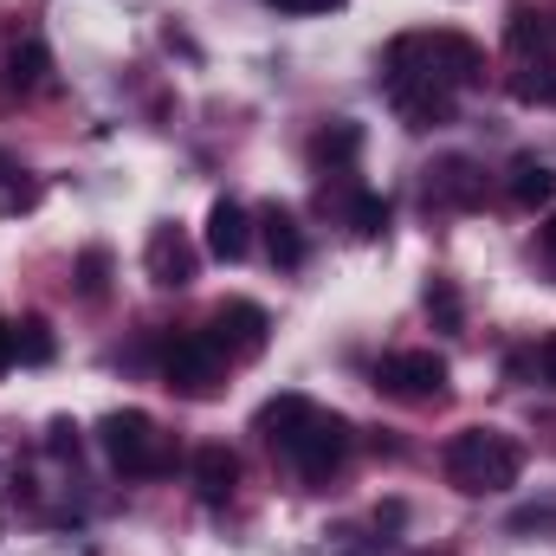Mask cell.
I'll list each match as a JSON object with an SVG mask.
<instances>
[{
  "instance_id": "15",
  "label": "cell",
  "mask_w": 556,
  "mask_h": 556,
  "mask_svg": "<svg viewBox=\"0 0 556 556\" xmlns=\"http://www.w3.org/2000/svg\"><path fill=\"white\" fill-rule=\"evenodd\" d=\"M505 188H511V201H518V207H551V201H556V168H551V162H538V155H518Z\"/></svg>"
},
{
  "instance_id": "3",
  "label": "cell",
  "mask_w": 556,
  "mask_h": 556,
  "mask_svg": "<svg viewBox=\"0 0 556 556\" xmlns=\"http://www.w3.org/2000/svg\"><path fill=\"white\" fill-rule=\"evenodd\" d=\"M350 440H356V433H350V420H343V415L311 408V415H304V427L285 440V459H291V466L317 485V479H330V472L350 459Z\"/></svg>"
},
{
  "instance_id": "1",
  "label": "cell",
  "mask_w": 556,
  "mask_h": 556,
  "mask_svg": "<svg viewBox=\"0 0 556 556\" xmlns=\"http://www.w3.org/2000/svg\"><path fill=\"white\" fill-rule=\"evenodd\" d=\"M440 466H446V479L459 485V492H511L518 485V472H525V446L511 440V433H498V427H459L453 440H446V453H440Z\"/></svg>"
},
{
  "instance_id": "25",
  "label": "cell",
  "mask_w": 556,
  "mask_h": 556,
  "mask_svg": "<svg viewBox=\"0 0 556 556\" xmlns=\"http://www.w3.org/2000/svg\"><path fill=\"white\" fill-rule=\"evenodd\" d=\"M278 13H330V7H343V0H266Z\"/></svg>"
},
{
  "instance_id": "26",
  "label": "cell",
  "mask_w": 556,
  "mask_h": 556,
  "mask_svg": "<svg viewBox=\"0 0 556 556\" xmlns=\"http://www.w3.org/2000/svg\"><path fill=\"white\" fill-rule=\"evenodd\" d=\"M538 369H544V382L556 389V330L544 337V343H538Z\"/></svg>"
},
{
  "instance_id": "30",
  "label": "cell",
  "mask_w": 556,
  "mask_h": 556,
  "mask_svg": "<svg viewBox=\"0 0 556 556\" xmlns=\"http://www.w3.org/2000/svg\"><path fill=\"white\" fill-rule=\"evenodd\" d=\"M551 33H556V26H551Z\"/></svg>"
},
{
  "instance_id": "12",
  "label": "cell",
  "mask_w": 556,
  "mask_h": 556,
  "mask_svg": "<svg viewBox=\"0 0 556 556\" xmlns=\"http://www.w3.org/2000/svg\"><path fill=\"white\" fill-rule=\"evenodd\" d=\"M260 233H266V253H273V266L278 273H298V266H304V253H311V247H304V227H298V220H291V207H266V214H260Z\"/></svg>"
},
{
  "instance_id": "29",
  "label": "cell",
  "mask_w": 556,
  "mask_h": 556,
  "mask_svg": "<svg viewBox=\"0 0 556 556\" xmlns=\"http://www.w3.org/2000/svg\"><path fill=\"white\" fill-rule=\"evenodd\" d=\"M420 556H433V551H420Z\"/></svg>"
},
{
  "instance_id": "24",
  "label": "cell",
  "mask_w": 556,
  "mask_h": 556,
  "mask_svg": "<svg viewBox=\"0 0 556 556\" xmlns=\"http://www.w3.org/2000/svg\"><path fill=\"white\" fill-rule=\"evenodd\" d=\"M46 446H52L59 459H78V427H72V420H52V440H46Z\"/></svg>"
},
{
  "instance_id": "2",
  "label": "cell",
  "mask_w": 556,
  "mask_h": 556,
  "mask_svg": "<svg viewBox=\"0 0 556 556\" xmlns=\"http://www.w3.org/2000/svg\"><path fill=\"white\" fill-rule=\"evenodd\" d=\"M98 446H104V459H111L124 479H155V472H168V466H175V453H168L162 427L142 415V408H117V415L98 420Z\"/></svg>"
},
{
  "instance_id": "23",
  "label": "cell",
  "mask_w": 556,
  "mask_h": 556,
  "mask_svg": "<svg viewBox=\"0 0 556 556\" xmlns=\"http://www.w3.org/2000/svg\"><path fill=\"white\" fill-rule=\"evenodd\" d=\"M26 207H39V181H13V188H0V214H26Z\"/></svg>"
},
{
  "instance_id": "8",
  "label": "cell",
  "mask_w": 556,
  "mask_h": 556,
  "mask_svg": "<svg viewBox=\"0 0 556 556\" xmlns=\"http://www.w3.org/2000/svg\"><path fill=\"white\" fill-rule=\"evenodd\" d=\"M427 59L440 72V85H453V91H466V85L485 78V46L466 39V33H427Z\"/></svg>"
},
{
  "instance_id": "13",
  "label": "cell",
  "mask_w": 556,
  "mask_h": 556,
  "mask_svg": "<svg viewBox=\"0 0 556 556\" xmlns=\"http://www.w3.org/2000/svg\"><path fill=\"white\" fill-rule=\"evenodd\" d=\"M233 485H240V459H233L227 446H201V453H194V492H201L207 505H227Z\"/></svg>"
},
{
  "instance_id": "27",
  "label": "cell",
  "mask_w": 556,
  "mask_h": 556,
  "mask_svg": "<svg viewBox=\"0 0 556 556\" xmlns=\"http://www.w3.org/2000/svg\"><path fill=\"white\" fill-rule=\"evenodd\" d=\"M13 356H20V350H13V324L0 317V369H13Z\"/></svg>"
},
{
  "instance_id": "20",
  "label": "cell",
  "mask_w": 556,
  "mask_h": 556,
  "mask_svg": "<svg viewBox=\"0 0 556 556\" xmlns=\"http://www.w3.org/2000/svg\"><path fill=\"white\" fill-rule=\"evenodd\" d=\"M13 350H20L26 363H52V324H46V317L13 324Z\"/></svg>"
},
{
  "instance_id": "4",
  "label": "cell",
  "mask_w": 556,
  "mask_h": 556,
  "mask_svg": "<svg viewBox=\"0 0 556 556\" xmlns=\"http://www.w3.org/2000/svg\"><path fill=\"white\" fill-rule=\"evenodd\" d=\"M220 369H227V350H220L207 330H188V337H175V343H168V356H162V382H168L175 395H188V402L214 395Z\"/></svg>"
},
{
  "instance_id": "7",
  "label": "cell",
  "mask_w": 556,
  "mask_h": 556,
  "mask_svg": "<svg viewBox=\"0 0 556 556\" xmlns=\"http://www.w3.org/2000/svg\"><path fill=\"white\" fill-rule=\"evenodd\" d=\"M227 356H260L266 350V337H273V317L253 304V298H233V304H220L214 311V330H207Z\"/></svg>"
},
{
  "instance_id": "21",
  "label": "cell",
  "mask_w": 556,
  "mask_h": 556,
  "mask_svg": "<svg viewBox=\"0 0 556 556\" xmlns=\"http://www.w3.org/2000/svg\"><path fill=\"white\" fill-rule=\"evenodd\" d=\"M104 291H111V253H104V247H91V253L78 260V298H91V304H98Z\"/></svg>"
},
{
  "instance_id": "22",
  "label": "cell",
  "mask_w": 556,
  "mask_h": 556,
  "mask_svg": "<svg viewBox=\"0 0 556 556\" xmlns=\"http://www.w3.org/2000/svg\"><path fill=\"white\" fill-rule=\"evenodd\" d=\"M511 91H518L525 104H556V72H551V65H531V72H518V78H511Z\"/></svg>"
},
{
  "instance_id": "16",
  "label": "cell",
  "mask_w": 556,
  "mask_h": 556,
  "mask_svg": "<svg viewBox=\"0 0 556 556\" xmlns=\"http://www.w3.org/2000/svg\"><path fill=\"white\" fill-rule=\"evenodd\" d=\"M311 408H317L311 395H278V402H266V408H260V420H253V427H260L278 453H285V440L304 427V415H311Z\"/></svg>"
},
{
  "instance_id": "5",
  "label": "cell",
  "mask_w": 556,
  "mask_h": 556,
  "mask_svg": "<svg viewBox=\"0 0 556 556\" xmlns=\"http://www.w3.org/2000/svg\"><path fill=\"white\" fill-rule=\"evenodd\" d=\"M376 389L395 402H440L446 395V356L433 350H395L376 363Z\"/></svg>"
},
{
  "instance_id": "19",
  "label": "cell",
  "mask_w": 556,
  "mask_h": 556,
  "mask_svg": "<svg viewBox=\"0 0 556 556\" xmlns=\"http://www.w3.org/2000/svg\"><path fill=\"white\" fill-rule=\"evenodd\" d=\"M551 39V26H544V13L538 7H511V26H505V46L518 52V59H531L538 46Z\"/></svg>"
},
{
  "instance_id": "10",
  "label": "cell",
  "mask_w": 556,
  "mask_h": 556,
  "mask_svg": "<svg viewBox=\"0 0 556 556\" xmlns=\"http://www.w3.org/2000/svg\"><path fill=\"white\" fill-rule=\"evenodd\" d=\"M46 78H52L46 39H20V46L7 52V72H0V98H7V104H13V98H33V91H46Z\"/></svg>"
},
{
  "instance_id": "17",
  "label": "cell",
  "mask_w": 556,
  "mask_h": 556,
  "mask_svg": "<svg viewBox=\"0 0 556 556\" xmlns=\"http://www.w3.org/2000/svg\"><path fill=\"white\" fill-rule=\"evenodd\" d=\"M420 304H427V317H433V330H459L466 324V298H459V285L446 273L427 278V291H420Z\"/></svg>"
},
{
  "instance_id": "14",
  "label": "cell",
  "mask_w": 556,
  "mask_h": 556,
  "mask_svg": "<svg viewBox=\"0 0 556 556\" xmlns=\"http://www.w3.org/2000/svg\"><path fill=\"white\" fill-rule=\"evenodd\" d=\"M356 155H363V124H350V117H337L330 130H317V142H311V162L330 168V175H350Z\"/></svg>"
},
{
  "instance_id": "9",
  "label": "cell",
  "mask_w": 556,
  "mask_h": 556,
  "mask_svg": "<svg viewBox=\"0 0 556 556\" xmlns=\"http://www.w3.org/2000/svg\"><path fill=\"white\" fill-rule=\"evenodd\" d=\"M427 201L433 207H479L485 201V168L472 155H446L427 168Z\"/></svg>"
},
{
  "instance_id": "28",
  "label": "cell",
  "mask_w": 556,
  "mask_h": 556,
  "mask_svg": "<svg viewBox=\"0 0 556 556\" xmlns=\"http://www.w3.org/2000/svg\"><path fill=\"white\" fill-rule=\"evenodd\" d=\"M544 260L556 266V214H551V227H544Z\"/></svg>"
},
{
  "instance_id": "11",
  "label": "cell",
  "mask_w": 556,
  "mask_h": 556,
  "mask_svg": "<svg viewBox=\"0 0 556 556\" xmlns=\"http://www.w3.org/2000/svg\"><path fill=\"white\" fill-rule=\"evenodd\" d=\"M207 253L214 260H247L253 253V214L240 201H227V194L207 207Z\"/></svg>"
},
{
  "instance_id": "18",
  "label": "cell",
  "mask_w": 556,
  "mask_h": 556,
  "mask_svg": "<svg viewBox=\"0 0 556 556\" xmlns=\"http://www.w3.org/2000/svg\"><path fill=\"white\" fill-rule=\"evenodd\" d=\"M350 233H356V240H382V233H389V201L369 194V188H356V194H350Z\"/></svg>"
},
{
  "instance_id": "6",
  "label": "cell",
  "mask_w": 556,
  "mask_h": 556,
  "mask_svg": "<svg viewBox=\"0 0 556 556\" xmlns=\"http://www.w3.org/2000/svg\"><path fill=\"white\" fill-rule=\"evenodd\" d=\"M142 273L155 278L162 291H181V285H194V273H201V253H194V240L181 227H155L149 247H142Z\"/></svg>"
}]
</instances>
